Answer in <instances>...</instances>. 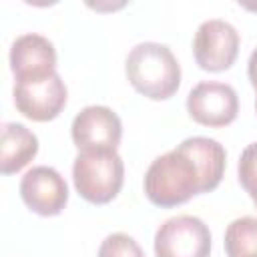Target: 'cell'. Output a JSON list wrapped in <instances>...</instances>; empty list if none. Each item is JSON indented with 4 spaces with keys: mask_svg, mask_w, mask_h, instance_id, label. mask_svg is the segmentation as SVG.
Masks as SVG:
<instances>
[{
    "mask_svg": "<svg viewBox=\"0 0 257 257\" xmlns=\"http://www.w3.org/2000/svg\"><path fill=\"white\" fill-rule=\"evenodd\" d=\"M247 74H249V80L253 84V88L257 90V48L251 52L249 56V62H247Z\"/></svg>",
    "mask_w": 257,
    "mask_h": 257,
    "instance_id": "cell-16",
    "label": "cell"
},
{
    "mask_svg": "<svg viewBox=\"0 0 257 257\" xmlns=\"http://www.w3.org/2000/svg\"><path fill=\"white\" fill-rule=\"evenodd\" d=\"M38 153L36 135L20 122L2 124V145H0V171L2 175H12L22 171Z\"/></svg>",
    "mask_w": 257,
    "mask_h": 257,
    "instance_id": "cell-11",
    "label": "cell"
},
{
    "mask_svg": "<svg viewBox=\"0 0 257 257\" xmlns=\"http://www.w3.org/2000/svg\"><path fill=\"white\" fill-rule=\"evenodd\" d=\"M237 173H239L241 187L249 193L251 201L257 207V141L243 149V153L239 157Z\"/></svg>",
    "mask_w": 257,
    "mask_h": 257,
    "instance_id": "cell-15",
    "label": "cell"
},
{
    "mask_svg": "<svg viewBox=\"0 0 257 257\" xmlns=\"http://www.w3.org/2000/svg\"><path fill=\"white\" fill-rule=\"evenodd\" d=\"M143 185L147 199L163 209L183 205L195 195L207 193L197 163L181 145L149 165Z\"/></svg>",
    "mask_w": 257,
    "mask_h": 257,
    "instance_id": "cell-1",
    "label": "cell"
},
{
    "mask_svg": "<svg viewBox=\"0 0 257 257\" xmlns=\"http://www.w3.org/2000/svg\"><path fill=\"white\" fill-rule=\"evenodd\" d=\"M98 257H147L141 245L126 233H110L98 247Z\"/></svg>",
    "mask_w": 257,
    "mask_h": 257,
    "instance_id": "cell-14",
    "label": "cell"
},
{
    "mask_svg": "<svg viewBox=\"0 0 257 257\" xmlns=\"http://www.w3.org/2000/svg\"><path fill=\"white\" fill-rule=\"evenodd\" d=\"M10 70L16 80H32L56 74L54 44L36 32L20 34L10 46Z\"/></svg>",
    "mask_w": 257,
    "mask_h": 257,
    "instance_id": "cell-10",
    "label": "cell"
},
{
    "mask_svg": "<svg viewBox=\"0 0 257 257\" xmlns=\"http://www.w3.org/2000/svg\"><path fill=\"white\" fill-rule=\"evenodd\" d=\"M181 147L197 163V167L203 175L207 193L217 189L225 175V163H227V153H225L223 145L209 137H189L181 143Z\"/></svg>",
    "mask_w": 257,
    "mask_h": 257,
    "instance_id": "cell-12",
    "label": "cell"
},
{
    "mask_svg": "<svg viewBox=\"0 0 257 257\" xmlns=\"http://www.w3.org/2000/svg\"><path fill=\"white\" fill-rule=\"evenodd\" d=\"M157 257H209L211 231L193 215H177L167 219L155 233Z\"/></svg>",
    "mask_w": 257,
    "mask_h": 257,
    "instance_id": "cell-4",
    "label": "cell"
},
{
    "mask_svg": "<svg viewBox=\"0 0 257 257\" xmlns=\"http://www.w3.org/2000/svg\"><path fill=\"white\" fill-rule=\"evenodd\" d=\"M12 94H14L16 110L20 114L36 122H46L62 112L68 90L64 80L56 72L32 80H16Z\"/></svg>",
    "mask_w": 257,
    "mask_h": 257,
    "instance_id": "cell-6",
    "label": "cell"
},
{
    "mask_svg": "<svg viewBox=\"0 0 257 257\" xmlns=\"http://www.w3.org/2000/svg\"><path fill=\"white\" fill-rule=\"evenodd\" d=\"M223 243L227 257H257V217L245 215L231 221Z\"/></svg>",
    "mask_w": 257,
    "mask_h": 257,
    "instance_id": "cell-13",
    "label": "cell"
},
{
    "mask_svg": "<svg viewBox=\"0 0 257 257\" xmlns=\"http://www.w3.org/2000/svg\"><path fill=\"white\" fill-rule=\"evenodd\" d=\"M189 116L205 126H225L237 118L239 98L231 84L203 80L195 84L187 96Z\"/></svg>",
    "mask_w": 257,
    "mask_h": 257,
    "instance_id": "cell-7",
    "label": "cell"
},
{
    "mask_svg": "<svg viewBox=\"0 0 257 257\" xmlns=\"http://www.w3.org/2000/svg\"><path fill=\"white\" fill-rule=\"evenodd\" d=\"M124 72L137 92L151 100L171 98L181 84V66L167 44L139 42L124 60Z\"/></svg>",
    "mask_w": 257,
    "mask_h": 257,
    "instance_id": "cell-2",
    "label": "cell"
},
{
    "mask_svg": "<svg viewBox=\"0 0 257 257\" xmlns=\"http://www.w3.org/2000/svg\"><path fill=\"white\" fill-rule=\"evenodd\" d=\"M255 110H257V98H255Z\"/></svg>",
    "mask_w": 257,
    "mask_h": 257,
    "instance_id": "cell-17",
    "label": "cell"
},
{
    "mask_svg": "<svg viewBox=\"0 0 257 257\" xmlns=\"http://www.w3.org/2000/svg\"><path fill=\"white\" fill-rule=\"evenodd\" d=\"M70 135L78 151H116L122 137V122L112 108L90 104L74 116Z\"/></svg>",
    "mask_w": 257,
    "mask_h": 257,
    "instance_id": "cell-8",
    "label": "cell"
},
{
    "mask_svg": "<svg viewBox=\"0 0 257 257\" xmlns=\"http://www.w3.org/2000/svg\"><path fill=\"white\" fill-rule=\"evenodd\" d=\"M20 197L32 213L54 217L62 213L68 203V185L56 169L38 165L24 173L20 181Z\"/></svg>",
    "mask_w": 257,
    "mask_h": 257,
    "instance_id": "cell-9",
    "label": "cell"
},
{
    "mask_svg": "<svg viewBox=\"0 0 257 257\" xmlns=\"http://www.w3.org/2000/svg\"><path fill=\"white\" fill-rule=\"evenodd\" d=\"M72 183L84 201L110 203L122 189L124 163L116 151H78L72 163Z\"/></svg>",
    "mask_w": 257,
    "mask_h": 257,
    "instance_id": "cell-3",
    "label": "cell"
},
{
    "mask_svg": "<svg viewBox=\"0 0 257 257\" xmlns=\"http://www.w3.org/2000/svg\"><path fill=\"white\" fill-rule=\"evenodd\" d=\"M193 54L203 70L223 72L231 68L239 54L237 28L221 18L201 22L193 38Z\"/></svg>",
    "mask_w": 257,
    "mask_h": 257,
    "instance_id": "cell-5",
    "label": "cell"
}]
</instances>
